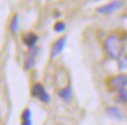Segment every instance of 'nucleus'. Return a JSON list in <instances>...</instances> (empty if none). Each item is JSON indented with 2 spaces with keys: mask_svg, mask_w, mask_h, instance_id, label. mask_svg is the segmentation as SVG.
<instances>
[{
  "mask_svg": "<svg viewBox=\"0 0 127 125\" xmlns=\"http://www.w3.org/2000/svg\"><path fill=\"white\" fill-rule=\"evenodd\" d=\"M104 47L106 53L108 54V56L111 59H119L121 56V53H123V43L120 41L119 36L118 35H112L107 36L106 40H105Z\"/></svg>",
  "mask_w": 127,
  "mask_h": 125,
  "instance_id": "obj_1",
  "label": "nucleus"
},
{
  "mask_svg": "<svg viewBox=\"0 0 127 125\" xmlns=\"http://www.w3.org/2000/svg\"><path fill=\"white\" fill-rule=\"evenodd\" d=\"M110 86L111 89L120 91L127 86V75H117L110 80Z\"/></svg>",
  "mask_w": 127,
  "mask_h": 125,
  "instance_id": "obj_2",
  "label": "nucleus"
},
{
  "mask_svg": "<svg viewBox=\"0 0 127 125\" xmlns=\"http://www.w3.org/2000/svg\"><path fill=\"white\" fill-rule=\"evenodd\" d=\"M123 7V2L120 0H114V1H111L108 4L101 6V7L97 8V13L99 14H111V13L118 11L119 8Z\"/></svg>",
  "mask_w": 127,
  "mask_h": 125,
  "instance_id": "obj_3",
  "label": "nucleus"
},
{
  "mask_svg": "<svg viewBox=\"0 0 127 125\" xmlns=\"http://www.w3.org/2000/svg\"><path fill=\"white\" fill-rule=\"evenodd\" d=\"M65 41H66V38L64 36V38H60L56 42H54L53 47H51V51H50V56L53 59L63 51L64 47H65Z\"/></svg>",
  "mask_w": 127,
  "mask_h": 125,
  "instance_id": "obj_4",
  "label": "nucleus"
},
{
  "mask_svg": "<svg viewBox=\"0 0 127 125\" xmlns=\"http://www.w3.org/2000/svg\"><path fill=\"white\" fill-rule=\"evenodd\" d=\"M22 39H23V43L31 48L34 47L35 43L37 42V35H35L34 33H27V34H25Z\"/></svg>",
  "mask_w": 127,
  "mask_h": 125,
  "instance_id": "obj_5",
  "label": "nucleus"
},
{
  "mask_svg": "<svg viewBox=\"0 0 127 125\" xmlns=\"http://www.w3.org/2000/svg\"><path fill=\"white\" fill-rule=\"evenodd\" d=\"M106 113L107 116H110L111 118H114V119H121V112L120 110L116 106H110L106 109Z\"/></svg>",
  "mask_w": 127,
  "mask_h": 125,
  "instance_id": "obj_6",
  "label": "nucleus"
},
{
  "mask_svg": "<svg viewBox=\"0 0 127 125\" xmlns=\"http://www.w3.org/2000/svg\"><path fill=\"white\" fill-rule=\"evenodd\" d=\"M22 125H32V112L29 109H25L21 116Z\"/></svg>",
  "mask_w": 127,
  "mask_h": 125,
  "instance_id": "obj_7",
  "label": "nucleus"
},
{
  "mask_svg": "<svg viewBox=\"0 0 127 125\" xmlns=\"http://www.w3.org/2000/svg\"><path fill=\"white\" fill-rule=\"evenodd\" d=\"M44 91H46V90H44L43 85L40 84V83H35L34 85H33V88H32V95H33L34 97H37V98H39Z\"/></svg>",
  "mask_w": 127,
  "mask_h": 125,
  "instance_id": "obj_8",
  "label": "nucleus"
},
{
  "mask_svg": "<svg viewBox=\"0 0 127 125\" xmlns=\"http://www.w3.org/2000/svg\"><path fill=\"white\" fill-rule=\"evenodd\" d=\"M60 97L62 99H64V101H68L70 97H71V89H70V86H65V88H63L62 90H60Z\"/></svg>",
  "mask_w": 127,
  "mask_h": 125,
  "instance_id": "obj_9",
  "label": "nucleus"
},
{
  "mask_svg": "<svg viewBox=\"0 0 127 125\" xmlns=\"http://www.w3.org/2000/svg\"><path fill=\"white\" fill-rule=\"evenodd\" d=\"M34 63H35L34 57H33V56H31V55H28L27 57L25 59V69H26V70L32 69V68L34 67Z\"/></svg>",
  "mask_w": 127,
  "mask_h": 125,
  "instance_id": "obj_10",
  "label": "nucleus"
},
{
  "mask_svg": "<svg viewBox=\"0 0 127 125\" xmlns=\"http://www.w3.org/2000/svg\"><path fill=\"white\" fill-rule=\"evenodd\" d=\"M18 31V16L14 15L11 21V32L12 33H16Z\"/></svg>",
  "mask_w": 127,
  "mask_h": 125,
  "instance_id": "obj_11",
  "label": "nucleus"
},
{
  "mask_svg": "<svg viewBox=\"0 0 127 125\" xmlns=\"http://www.w3.org/2000/svg\"><path fill=\"white\" fill-rule=\"evenodd\" d=\"M54 29H55V32H57V33H61V32H63L64 29H65V25L63 24L62 21H58V22H56V24H55Z\"/></svg>",
  "mask_w": 127,
  "mask_h": 125,
  "instance_id": "obj_12",
  "label": "nucleus"
},
{
  "mask_svg": "<svg viewBox=\"0 0 127 125\" xmlns=\"http://www.w3.org/2000/svg\"><path fill=\"white\" fill-rule=\"evenodd\" d=\"M119 99L121 102L127 103V89H123L119 91Z\"/></svg>",
  "mask_w": 127,
  "mask_h": 125,
  "instance_id": "obj_13",
  "label": "nucleus"
},
{
  "mask_svg": "<svg viewBox=\"0 0 127 125\" xmlns=\"http://www.w3.org/2000/svg\"><path fill=\"white\" fill-rule=\"evenodd\" d=\"M39 99L41 102H43V103H49V101H50V97H49V95L47 94V91H44L41 96L39 97Z\"/></svg>",
  "mask_w": 127,
  "mask_h": 125,
  "instance_id": "obj_14",
  "label": "nucleus"
}]
</instances>
